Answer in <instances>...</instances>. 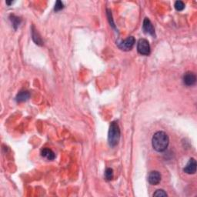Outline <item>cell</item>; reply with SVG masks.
Listing matches in <instances>:
<instances>
[{
	"mask_svg": "<svg viewBox=\"0 0 197 197\" xmlns=\"http://www.w3.org/2000/svg\"><path fill=\"white\" fill-rule=\"evenodd\" d=\"M174 6H175V9H176L177 11H182L184 9L185 4L183 3V2L182 1H176L175 2Z\"/></svg>",
	"mask_w": 197,
	"mask_h": 197,
	"instance_id": "5bb4252c",
	"label": "cell"
},
{
	"mask_svg": "<svg viewBox=\"0 0 197 197\" xmlns=\"http://www.w3.org/2000/svg\"><path fill=\"white\" fill-rule=\"evenodd\" d=\"M107 16H108V18H109V23H110V25H111L112 26H113V27H115L114 22H113V19H112V13H111V11L109 10V9H107Z\"/></svg>",
	"mask_w": 197,
	"mask_h": 197,
	"instance_id": "e0dca14e",
	"label": "cell"
},
{
	"mask_svg": "<svg viewBox=\"0 0 197 197\" xmlns=\"http://www.w3.org/2000/svg\"><path fill=\"white\" fill-rule=\"evenodd\" d=\"M170 142L169 136L166 132L159 131L152 136V145L153 149L157 152H163L167 149Z\"/></svg>",
	"mask_w": 197,
	"mask_h": 197,
	"instance_id": "6da1fadb",
	"label": "cell"
},
{
	"mask_svg": "<svg viewBox=\"0 0 197 197\" xmlns=\"http://www.w3.org/2000/svg\"><path fill=\"white\" fill-rule=\"evenodd\" d=\"M105 178L107 180H111L113 178V170L111 168H107L105 171Z\"/></svg>",
	"mask_w": 197,
	"mask_h": 197,
	"instance_id": "7c38bea8",
	"label": "cell"
},
{
	"mask_svg": "<svg viewBox=\"0 0 197 197\" xmlns=\"http://www.w3.org/2000/svg\"><path fill=\"white\" fill-rule=\"evenodd\" d=\"M10 19H11V21H12V26H14L15 29H16V28L19 26V24H20L21 20L19 19V18L16 17V16H11Z\"/></svg>",
	"mask_w": 197,
	"mask_h": 197,
	"instance_id": "4fadbf2b",
	"label": "cell"
},
{
	"mask_svg": "<svg viewBox=\"0 0 197 197\" xmlns=\"http://www.w3.org/2000/svg\"><path fill=\"white\" fill-rule=\"evenodd\" d=\"M41 155H42V157L49 160H53L55 157L53 151L48 149V148H45V149H42V152H41Z\"/></svg>",
	"mask_w": 197,
	"mask_h": 197,
	"instance_id": "9c48e42d",
	"label": "cell"
},
{
	"mask_svg": "<svg viewBox=\"0 0 197 197\" xmlns=\"http://www.w3.org/2000/svg\"><path fill=\"white\" fill-rule=\"evenodd\" d=\"M183 83L187 86H192L196 83V76L192 72H187L183 75Z\"/></svg>",
	"mask_w": 197,
	"mask_h": 197,
	"instance_id": "5b68a950",
	"label": "cell"
},
{
	"mask_svg": "<svg viewBox=\"0 0 197 197\" xmlns=\"http://www.w3.org/2000/svg\"><path fill=\"white\" fill-rule=\"evenodd\" d=\"M137 51L139 54L148 55L150 53V46L149 42L145 39H140L137 43Z\"/></svg>",
	"mask_w": 197,
	"mask_h": 197,
	"instance_id": "3957f363",
	"label": "cell"
},
{
	"mask_svg": "<svg viewBox=\"0 0 197 197\" xmlns=\"http://www.w3.org/2000/svg\"><path fill=\"white\" fill-rule=\"evenodd\" d=\"M32 39L34 40V42H35L36 44H38V45H42V39H41V38L39 36L37 32H36V30L34 29V27H32Z\"/></svg>",
	"mask_w": 197,
	"mask_h": 197,
	"instance_id": "8fae6325",
	"label": "cell"
},
{
	"mask_svg": "<svg viewBox=\"0 0 197 197\" xmlns=\"http://www.w3.org/2000/svg\"><path fill=\"white\" fill-rule=\"evenodd\" d=\"M183 170L187 174H194L196 172V162L195 159H190Z\"/></svg>",
	"mask_w": 197,
	"mask_h": 197,
	"instance_id": "ba28073f",
	"label": "cell"
},
{
	"mask_svg": "<svg viewBox=\"0 0 197 197\" xmlns=\"http://www.w3.org/2000/svg\"><path fill=\"white\" fill-rule=\"evenodd\" d=\"M12 3V2H6V4L8 5H11Z\"/></svg>",
	"mask_w": 197,
	"mask_h": 197,
	"instance_id": "ac0fdd59",
	"label": "cell"
},
{
	"mask_svg": "<svg viewBox=\"0 0 197 197\" xmlns=\"http://www.w3.org/2000/svg\"><path fill=\"white\" fill-rule=\"evenodd\" d=\"M148 181L152 185H158L161 181V175L158 171H152L149 172Z\"/></svg>",
	"mask_w": 197,
	"mask_h": 197,
	"instance_id": "8992f818",
	"label": "cell"
},
{
	"mask_svg": "<svg viewBox=\"0 0 197 197\" xmlns=\"http://www.w3.org/2000/svg\"><path fill=\"white\" fill-rule=\"evenodd\" d=\"M29 96H30V95H29V92L22 91L17 95V96H16V101L19 102V103L26 101V100L29 98Z\"/></svg>",
	"mask_w": 197,
	"mask_h": 197,
	"instance_id": "30bf717a",
	"label": "cell"
},
{
	"mask_svg": "<svg viewBox=\"0 0 197 197\" xmlns=\"http://www.w3.org/2000/svg\"><path fill=\"white\" fill-rule=\"evenodd\" d=\"M142 29H143L144 32L146 33L149 34L151 36H155V29H154L152 22H150V20L148 18H145V19H144Z\"/></svg>",
	"mask_w": 197,
	"mask_h": 197,
	"instance_id": "52a82bcc",
	"label": "cell"
},
{
	"mask_svg": "<svg viewBox=\"0 0 197 197\" xmlns=\"http://www.w3.org/2000/svg\"><path fill=\"white\" fill-rule=\"evenodd\" d=\"M119 139H120V129L119 125L116 122L111 123L108 134V141L110 147H116L119 143Z\"/></svg>",
	"mask_w": 197,
	"mask_h": 197,
	"instance_id": "7a4b0ae2",
	"label": "cell"
},
{
	"mask_svg": "<svg viewBox=\"0 0 197 197\" xmlns=\"http://www.w3.org/2000/svg\"><path fill=\"white\" fill-rule=\"evenodd\" d=\"M153 196H167V193L163 190H157L153 193Z\"/></svg>",
	"mask_w": 197,
	"mask_h": 197,
	"instance_id": "2e32d148",
	"label": "cell"
},
{
	"mask_svg": "<svg viewBox=\"0 0 197 197\" xmlns=\"http://www.w3.org/2000/svg\"><path fill=\"white\" fill-rule=\"evenodd\" d=\"M63 3H62L61 1H57L56 2H55L54 10H55V12H58V11H60L61 9H63Z\"/></svg>",
	"mask_w": 197,
	"mask_h": 197,
	"instance_id": "9a60e30c",
	"label": "cell"
},
{
	"mask_svg": "<svg viewBox=\"0 0 197 197\" xmlns=\"http://www.w3.org/2000/svg\"><path fill=\"white\" fill-rule=\"evenodd\" d=\"M135 42V38L133 36H129L127 39H125L124 41H121L120 42H119L118 43V46H119V49H122V50L129 51L134 46Z\"/></svg>",
	"mask_w": 197,
	"mask_h": 197,
	"instance_id": "277c9868",
	"label": "cell"
}]
</instances>
